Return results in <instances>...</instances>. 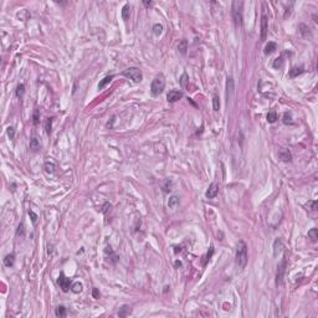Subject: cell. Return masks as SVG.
Listing matches in <instances>:
<instances>
[{
	"label": "cell",
	"instance_id": "1f68e13d",
	"mask_svg": "<svg viewBox=\"0 0 318 318\" xmlns=\"http://www.w3.org/2000/svg\"><path fill=\"white\" fill-rule=\"evenodd\" d=\"M213 108H214V111L220 110V101H219V98H217V96H214V98H213Z\"/></svg>",
	"mask_w": 318,
	"mask_h": 318
},
{
	"label": "cell",
	"instance_id": "cb8c5ba5",
	"mask_svg": "<svg viewBox=\"0 0 318 318\" xmlns=\"http://www.w3.org/2000/svg\"><path fill=\"white\" fill-rule=\"evenodd\" d=\"M178 50L181 52V54H187V50H188V41L187 40H181L179 45H178Z\"/></svg>",
	"mask_w": 318,
	"mask_h": 318
},
{
	"label": "cell",
	"instance_id": "836d02e7",
	"mask_svg": "<svg viewBox=\"0 0 318 318\" xmlns=\"http://www.w3.org/2000/svg\"><path fill=\"white\" fill-rule=\"evenodd\" d=\"M283 123L284 124H288V123H292V116H291V113H288V112H286L283 114Z\"/></svg>",
	"mask_w": 318,
	"mask_h": 318
},
{
	"label": "cell",
	"instance_id": "d6a6232c",
	"mask_svg": "<svg viewBox=\"0 0 318 318\" xmlns=\"http://www.w3.org/2000/svg\"><path fill=\"white\" fill-rule=\"evenodd\" d=\"M282 65H283V58L282 57H277L276 60L273 61V67L275 69H280L282 67Z\"/></svg>",
	"mask_w": 318,
	"mask_h": 318
},
{
	"label": "cell",
	"instance_id": "603a6c76",
	"mask_svg": "<svg viewBox=\"0 0 318 318\" xmlns=\"http://www.w3.org/2000/svg\"><path fill=\"white\" fill-rule=\"evenodd\" d=\"M44 168H45L46 173L52 174V173L55 172V169H56V165H55V163H52V162H46L45 165H44Z\"/></svg>",
	"mask_w": 318,
	"mask_h": 318
},
{
	"label": "cell",
	"instance_id": "b9f144b4",
	"mask_svg": "<svg viewBox=\"0 0 318 318\" xmlns=\"http://www.w3.org/2000/svg\"><path fill=\"white\" fill-rule=\"evenodd\" d=\"M143 4H144L147 7H149V6H152V5H153V1H143Z\"/></svg>",
	"mask_w": 318,
	"mask_h": 318
},
{
	"label": "cell",
	"instance_id": "d6986e66",
	"mask_svg": "<svg viewBox=\"0 0 318 318\" xmlns=\"http://www.w3.org/2000/svg\"><path fill=\"white\" fill-rule=\"evenodd\" d=\"M14 261H15V256L14 254H9V255H6L5 258H4V265L6 267H11L14 265Z\"/></svg>",
	"mask_w": 318,
	"mask_h": 318
},
{
	"label": "cell",
	"instance_id": "f35d334b",
	"mask_svg": "<svg viewBox=\"0 0 318 318\" xmlns=\"http://www.w3.org/2000/svg\"><path fill=\"white\" fill-rule=\"evenodd\" d=\"M39 123V111L36 110L34 112V124H37Z\"/></svg>",
	"mask_w": 318,
	"mask_h": 318
},
{
	"label": "cell",
	"instance_id": "8992f818",
	"mask_svg": "<svg viewBox=\"0 0 318 318\" xmlns=\"http://www.w3.org/2000/svg\"><path fill=\"white\" fill-rule=\"evenodd\" d=\"M57 283H58V286H60V288H61L63 292H67L69 290H71V280L66 277L63 272H61L60 276H58Z\"/></svg>",
	"mask_w": 318,
	"mask_h": 318
},
{
	"label": "cell",
	"instance_id": "3957f363",
	"mask_svg": "<svg viewBox=\"0 0 318 318\" xmlns=\"http://www.w3.org/2000/svg\"><path fill=\"white\" fill-rule=\"evenodd\" d=\"M122 75L124 77H127L128 80L133 81L134 83H139L142 80H143V73H142V71L137 67H129L127 70H124L122 72Z\"/></svg>",
	"mask_w": 318,
	"mask_h": 318
},
{
	"label": "cell",
	"instance_id": "30bf717a",
	"mask_svg": "<svg viewBox=\"0 0 318 318\" xmlns=\"http://www.w3.org/2000/svg\"><path fill=\"white\" fill-rule=\"evenodd\" d=\"M181 97H183V93H181L180 91H177V90L169 91V93L166 95V99H168V102H170V103L178 102Z\"/></svg>",
	"mask_w": 318,
	"mask_h": 318
},
{
	"label": "cell",
	"instance_id": "2e32d148",
	"mask_svg": "<svg viewBox=\"0 0 318 318\" xmlns=\"http://www.w3.org/2000/svg\"><path fill=\"white\" fill-rule=\"evenodd\" d=\"M131 313H132V309H131V307L127 306V305L122 306L121 309L118 311V316H119V317H127V316H129Z\"/></svg>",
	"mask_w": 318,
	"mask_h": 318
},
{
	"label": "cell",
	"instance_id": "6da1fadb",
	"mask_svg": "<svg viewBox=\"0 0 318 318\" xmlns=\"http://www.w3.org/2000/svg\"><path fill=\"white\" fill-rule=\"evenodd\" d=\"M236 264L240 269H244L247 264V246L244 241H239L236 247Z\"/></svg>",
	"mask_w": 318,
	"mask_h": 318
},
{
	"label": "cell",
	"instance_id": "d590c367",
	"mask_svg": "<svg viewBox=\"0 0 318 318\" xmlns=\"http://www.w3.org/2000/svg\"><path fill=\"white\" fill-rule=\"evenodd\" d=\"M7 136H9L10 139H14V137H15V129H14L13 127H9V128H7Z\"/></svg>",
	"mask_w": 318,
	"mask_h": 318
},
{
	"label": "cell",
	"instance_id": "8d00e7d4",
	"mask_svg": "<svg viewBox=\"0 0 318 318\" xmlns=\"http://www.w3.org/2000/svg\"><path fill=\"white\" fill-rule=\"evenodd\" d=\"M29 215H30V217H31V221L35 224V222L37 221V215H36L34 211H32V210H29Z\"/></svg>",
	"mask_w": 318,
	"mask_h": 318
},
{
	"label": "cell",
	"instance_id": "74e56055",
	"mask_svg": "<svg viewBox=\"0 0 318 318\" xmlns=\"http://www.w3.org/2000/svg\"><path fill=\"white\" fill-rule=\"evenodd\" d=\"M307 206L311 209V210H316V209H317V202H308Z\"/></svg>",
	"mask_w": 318,
	"mask_h": 318
},
{
	"label": "cell",
	"instance_id": "4fadbf2b",
	"mask_svg": "<svg viewBox=\"0 0 318 318\" xmlns=\"http://www.w3.org/2000/svg\"><path fill=\"white\" fill-rule=\"evenodd\" d=\"M283 249V244L281 239H277L275 242H273V255L275 256H278V254H281V251Z\"/></svg>",
	"mask_w": 318,
	"mask_h": 318
},
{
	"label": "cell",
	"instance_id": "f546056e",
	"mask_svg": "<svg viewBox=\"0 0 318 318\" xmlns=\"http://www.w3.org/2000/svg\"><path fill=\"white\" fill-rule=\"evenodd\" d=\"M153 32H154V35L159 36L163 32V26H162V24H155L154 26H153Z\"/></svg>",
	"mask_w": 318,
	"mask_h": 318
},
{
	"label": "cell",
	"instance_id": "83f0119b",
	"mask_svg": "<svg viewBox=\"0 0 318 318\" xmlns=\"http://www.w3.org/2000/svg\"><path fill=\"white\" fill-rule=\"evenodd\" d=\"M179 82H180V86H181L183 88H185L187 85H188V82H189L188 75H187V73H183V75H181V77H180V80H179Z\"/></svg>",
	"mask_w": 318,
	"mask_h": 318
},
{
	"label": "cell",
	"instance_id": "4dcf8cb0",
	"mask_svg": "<svg viewBox=\"0 0 318 318\" xmlns=\"http://www.w3.org/2000/svg\"><path fill=\"white\" fill-rule=\"evenodd\" d=\"M45 129H46V133L50 134L52 131V118H47L46 119V123H45Z\"/></svg>",
	"mask_w": 318,
	"mask_h": 318
},
{
	"label": "cell",
	"instance_id": "7a4b0ae2",
	"mask_svg": "<svg viewBox=\"0 0 318 318\" xmlns=\"http://www.w3.org/2000/svg\"><path fill=\"white\" fill-rule=\"evenodd\" d=\"M242 6H244V3L242 1H234L232 3V19L234 22H235L236 28H241L242 26Z\"/></svg>",
	"mask_w": 318,
	"mask_h": 318
},
{
	"label": "cell",
	"instance_id": "8fae6325",
	"mask_svg": "<svg viewBox=\"0 0 318 318\" xmlns=\"http://www.w3.org/2000/svg\"><path fill=\"white\" fill-rule=\"evenodd\" d=\"M278 157H280L281 160L286 162V163L292 160V154H291V152H290L288 149H284V148H282L280 152H278Z\"/></svg>",
	"mask_w": 318,
	"mask_h": 318
},
{
	"label": "cell",
	"instance_id": "484cf974",
	"mask_svg": "<svg viewBox=\"0 0 318 318\" xmlns=\"http://www.w3.org/2000/svg\"><path fill=\"white\" fill-rule=\"evenodd\" d=\"M24 92H25V85L24 83H20V85H18V87H16V97L21 98L24 96Z\"/></svg>",
	"mask_w": 318,
	"mask_h": 318
},
{
	"label": "cell",
	"instance_id": "7402d4cb",
	"mask_svg": "<svg viewBox=\"0 0 318 318\" xmlns=\"http://www.w3.org/2000/svg\"><path fill=\"white\" fill-rule=\"evenodd\" d=\"M82 288H83L82 283H81V282H78V281L71 284V291L73 292V293H80V292L82 291Z\"/></svg>",
	"mask_w": 318,
	"mask_h": 318
},
{
	"label": "cell",
	"instance_id": "9a60e30c",
	"mask_svg": "<svg viewBox=\"0 0 318 318\" xmlns=\"http://www.w3.org/2000/svg\"><path fill=\"white\" fill-rule=\"evenodd\" d=\"M179 203H180L179 196H177V195H173V196H170V198H169V200H168V206H169L170 209H175V208H178Z\"/></svg>",
	"mask_w": 318,
	"mask_h": 318
},
{
	"label": "cell",
	"instance_id": "7c38bea8",
	"mask_svg": "<svg viewBox=\"0 0 318 318\" xmlns=\"http://www.w3.org/2000/svg\"><path fill=\"white\" fill-rule=\"evenodd\" d=\"M299 32H301V35H302L305 39H308V37H311L312 36V32H311V29H309L307 25L305 24H299Z\"/></svg>",
	"mask_w": 318,
	"mask_h": 318
},
{
	"label": "cell",
	"instance_id": "ab89813d",
	"mask_svg": "<svg viewBox=\"0 0 318 318\" xmlns=\"http://www.w3.org/2000/svg\"><path fill=\"white\" fill-rule=\"evenodd\" d=\"M165 183H166V187H163L164 188V191H170V180H165Z\"/></svg>",
	"mask_w": 318,
	"mask_h": 318
},
{
	"label": "cell",
	"instance_id": "ffe728a7",
	"mask_svg": "<svg viewBox=\"0 0 318 318\" xmlns=\"http://www.w3.org/2000/svg\"><path fill=\"white\" fill-rule=\"evenodd\" d=\"M276 49H277V45H276V43H272V41H270V43L265 46V54L266 55H270V54H272L275 51Z\"/></svg>",
	"mask_w": 318,
	"mask_h": 318
},
{
	"label": "cell",
	"instance_id": "e0dca14e",
	"mask_svg": "<svg viewBox=\"0 0 318 318\" xmlns=\"http://www.w3.org/2000/svg\"><path fill=\"white\" fill-rule=\"evenodd\" d=\"M112 78H113V75H110V76H106L103 80L99 81V83H98V90H103L108 85V83L112 81Z\"/></svg>",
	"mask_w": 318,
	"mask_h": 318
},
{
	"label": "cell",
	"instance_id": "277c9868",
	"mask_svg": "<svg viewBox=\"0 0 318 318\" xmlns=\"http://www.w3.org/2000/svg\"><path fill=\"white\" fill-rule=\"evenodd\" d=\"M165 87V80L163 78V76H158L153 80L152 85H150V93L153 96H159L164 91Z\"/></svg>",
	"mask_w": 318,
	"mask_h": 318
},
{
	"label": "cell",
	"instance_id": "52a82bcc",
	"mask_svg": "<svg viewBox=\"0 0 318 318\" xmlns=\"http://www.w3.org/2000/svg\"><path fill=\"white\" fill-rule=\"evenodd\" d=\"M234 93H235V83H234V78L230 76V77L226 78V99H228V103L230 101H232Z\"/></svg>",
	"mask_w": 318,
	"mask_h": 318
},
{
	"label": "cell",
	"instance_id": "7bdbcfd3",
	"mask_svg": "<svg viewBox=\"0 0 318 318\" xmlns=\"http://www.w3.org/2000/svg\"><path fill=\"white\" fill-rule=\"evenodd\" d=\"M175 266H177V267H180V266H181V262H180V261H175Z\"/></svg>",
	"mask_w": 318,
	"mask_h": 318
},
{
	"label": "cell",
	"instance_id": "5bb4252c",
	"mask_svg": "<svg viewBox=\"0 0 318 318\" xmlns=\"http://www.w3.org/2000/svg\"><path fill=\"white\" fill-rule=\"evenodd\" d=\"M29 147L31 150H34V152H36V150H39L41 148V143H40V140L34 137V138H31L30 139V143H29Z\"/></svg>",
	"mask_w": 318,
	"mask_h": 318
},
{
	"label": "cell",
	"instance_id": "44dd1931",
	"mask_svg": "<svg viewBox=\"0 0 318 318\" xmlns=\"http://www.w3.org/2000/svg\"><path fill=\"white\" fill-rule=\"evenodd\" d=\"M303 72V67H293V69H291L290 70V72H288V75H290V77H292V78H295V77H297L298 75H301Z\"/></svg>",
	"mask_w": 318,
	"mask_h": 318
},
{
	"label": "cell",
	"instance_id": "e575fe53",
	"mask_svg": "<svg viewBox=\"0 0 318 318\" xmlns=\"http://www.w3.org/2000/svg\"><path fill=\"white\" fill-rule=\"evenodd\" d=\"M25 234V230H24V224L20 222L19 226H18V230H16V236H24Z\"/></svg>",
	"mask_w": 318,
	"mask_h": 318
},
{
	"label": "cell",
	"instance_id": "5b68a950",
	"mask_svg": "<svg viewBox=\"0 0 318 318\" xmlns=\"http://www.w3.org/2000/svg\"><path fill=\"white\" fill-rule=\"evenodd\" d=\"M286 264H287L286 262V257H283V260L277 266V272H276V284H277V286H281V284H282L284 271H286Z\"/></svg>",
	"mask_w": 318,
	"mask_h": 318
},
{
	"label": "cell",
	"instance_id": "f1b7e54d",
	"mask_svg": "<svg viewBox=\"0 0 318 318\" xmlns=\"http://www.w3.org/2000/svg\"><path fill=\"white\" fill-rule=\"evenodd\" d=\"M55 314L57 317H65L66 316V308L63 306H58L56 308V311H55Z\"/></svg>",
	"mask_w": 318,
	"mask_h": 318
},
{
	"label": "cell",
	"instance_id": "60d3db41",
	"mask_svg": "<svg viewBox=\"0 0 318 318\" xmlns=\"http://www.w3.org/2000/svg\"><path fill=\"white\" fill-rule=\"evenodd\" d=\"M92 295H93V298H99V292H98V290L97 288H93V292H92Z\"/></svg>",
	"mask_w": 318,
	"mask_h": 318
},
{
	"label": "cell",
	"instance_id": "4316f807",
	"mask_svg": "<svg viewBox=\"0 0 318 318\" xmlns=\"http://www.w3.org/2000/svg\"><path fill=\"white\" fill-rule=\"evenodd\" d=\"M276 121H277V113L273 112V111L267 113V122H269V123H275Z\"/></svg>",
	"mask_w": 318,
	"mask_h": 318
},
{
	"label": "cell",
	"instance_id": "ac0fdd59",
	"mask_svg": "<svg viewBox=\"0 0 318 318\" xmlns=\"http://www.w3.org/2000/svg\"><path fill=\"white\" fill-rule=\"evenodd\" d=\"M129 15H131V6H129V4H125L122 7V18H123V20L127 21L129 19Z\"/></svg>",
	"mask_w": 318,
	"mask_h": 318
},
{
	"label": "cell",
	"instance_id": "ba28073f",
	"mask_svg": "<svg viewBox=\"0 0 318 318\" xmlns=\"http://www.w3.org/2000/svg\"><path fill=\"white\" fill-rule=\"evenodd\" d=\"M267 31H269V19H267V15L264 11L262 16H261V40L265 41L266 36H267Z\"/></svg>",
	"mask_w": 318,
	"mask_h": 318
},
{
	"label": "cell",
	"instance_id": "9c48e42d",
	"mask_svg": "<svg viewBox=\"0 0 318 318\" xmlns=\"http://www.w3.org/2000/svg\"><path fill=\"white\" fill-rule=\"evenodd\" d=\"M217 193H219V185H217L216 183H211L210 185H209L205 195H206L208 199H214L217 195Z\"/></svg>",
	"mask_w": 318,
	"mask_h": 318
},
{
	"label": "cell",
	"instance_id": "d4e9b609",
	"mask_svg": "<svg viewBox=\"0 0 318 318\" xmlns=\"http://www.w3.org/2000/svg\"><path fill=\"white\" fill-rule=\"evenodd\" d=\"M308 237L311 239L312 241H317V239H318V230L316 228L311 229V230L308 231Z\"/></svg>",
	"mask_w": 318,
	"mask_h": 318
}]
</instances>
